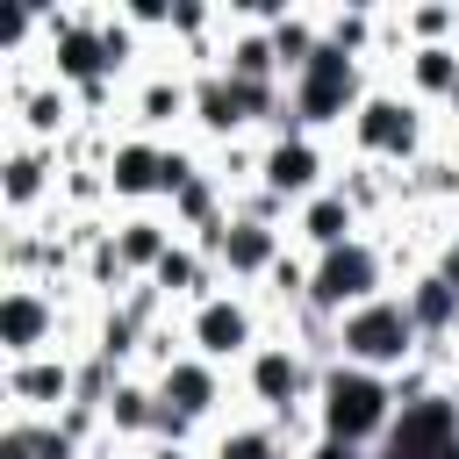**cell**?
Returning a JSON list of instances; mask_svg holds the SVG:
<instances>
[{"instance_id": "obj_2", "label": "cell", "mask_w": 459, "mask_h": 459, "mask_svg": "<svg viewBox=\"0 0 459 459\" xmlns=\"http://www.w3.org/2000/svg\"><path fill=\"white\" fill-rule=\"evenodd\" d=\"M330 351L344 366H366V373H387L394 380L423 351V330H416V316H409L402 294H380V301H366V308H351V316L330 323Z\"/></svg>"}, {"instance_id": "obj_27", "label": "cell", "mask_w": 459, "mask_h": 459, "mask_svg": "<svg viewBox=\"0 0 459 459\" xmlns=\"http://www.w3.org/2000/svg\"><path fill=\"white\" fill-rule=\"evenodd\" d=\"M323 43H337L344 57H359V50L373 43V14H330V22H323Z\"/></svg>"}, {"instance_id": "obj_21", "label": "cell", "mask_w": 459, "mask_h": 459, "mask_svg": "<svg viewBox=\"0 0 459 459\" xmlns=\"http://www.w3.org/2000/svg\"><path fill=\"white\" fill-rule=\"evenodd\" d=\"M14 108H22V143H50V136L72 122V86H57V79H50V86L22 93Z\"/></svg>"}, {"instance_id": "obj_14", "label": "cell", "mask_w": 459, "mask_h": 459, "mask_svg": "<svg viewBox=\"0 0 459 459\" xmlns=\"http://www.w3.org/2000/svg\"><path fill=\"white\" fill-rule=\"evenodd\" d=\"M294 230H301V244L323 258V251H337V244H351V237H359V208H351V194H344V186H323L316 201H301V208H294Z\"/></svg>"}, {"instance_id": "obj_5", "label": "cell", "mask_w": 459, "mask_h": 459, "mask_svg": "<svg viewBox=\"0 0 459 459\" xmlns=\"http://www.w3.org/2000/svg\"><path fill=\"white\" fill-rule=\"evenodd\" d=\"M194 251H201L215 273H230V280H273V265L287 258V251H280V230H273V222H251V215H222L215 230L194 237Z\"/></svg>"}, {"instance_id": "obj_11", "label": "cell", "mask_w": 459, "mask_h": 459, "mask_svg": "<svg viewBox=\"0 0 459 459\" xmlns=\"http://www.w3.org/2000/svg\"><path fill=\"white\" fill-rule=\"evenodd\" d=\"M186 337H194V351L201 359H251L258 351V316H251V301H237V294H208V301H194V316H186Z\"/></svg>"}, {"instance_id": "obj_33", "label": "cell", "mask_w": 459, "mask_h": 459, "mask_svg": "<svg viewBox=\"0 0 459 459\" xmlns=\"http://www.w3.org/2000/svg\"><path fill=\"white\" fill-rule=\"evenodd\" d=\"M86 459H129V452H122V445H93Z\"/></svg>"}, {"instance_id": "obj_26", "label": "cell", "mask_w": 459, "mask_h": 459, "mask_svg": "<svg viewBox=\"0 0 459 459\" xmlns=\"http://www.w3.org/2000/svg\"><path fill=\"white\" fill-rule=\"evenodd\" d=\"M402 29H409L416 43H445V36H459V7H409Z\"/></svg>"}, {"instance_id": "obj_7", "label": "cell", "mask_w": 459, "mask_h": 459, "mask_svg": "<svg viewBox=\"0 0 459 459\" xmlns=\"http://www.w3.org/2000/svg\"><path fill=\"white\" fill-rule=\"evenodd\" d=\"M351 143H359L366 158L409 165V158L423 151V115H416V100H402V93H366L359 115H351Z\"/></svg>"}, {"instance_id": "obj_16", "label": "cell", "mask_w": 459, "mask_h": 459, "mask_svg": "<svg viewBox=\"0 0 459 459\" xmlns=\"http://www.w3.org/2000/svg\"><path fill=\"white\" fill-rule=\"evenodd\" d=\"M108 445L115 437H158V416H165V402H158V387L151 380H115V394H108Z\"/></svg>"}, {"instance_id": "obj_17", "label": "cell", "mask_w": 459, "mask_h": 459, "mask_svg": "<svg viewBox=\"0 0 459 459\" xmlns=\"http://www.w3.org/2000/svg\"><path fill=\"white\" fill-rule=\"evenodd\" d=\"M402 301H409V316H416L423 344H437V337H452V330H459V287H452V280L416 273V280L402 287Z\"/></svg>"}, {"instance_id": "obj_4", "label": "cell", "mask_w": 459, "mask_h": 459, "mask_svg": "<svg viewBox=\"0 0 459 459\" xmlns=\"http://www.w3.org/2000/svg\"><path fill=\"white\" fill-rule=\"evenodd\" d=\"M287 100H294V122H301V129L344 122V115H359V100H366V72H359V57H344L337 43H323V50L287 79Z\"/></svg>"}, {"instance_id": "obj_29", "label": "cell", "mask_w": 459, "mask_h": 459, "mask_svg": "<svg viewBox=\"0 0 459 459\" xmlns=\"http://www.w3.org/2000/svg\"><path fill=\"white\" fill-rule=\"evenodd\" d=\"M0 459H36V430H29V416H14V423L0 430Z\"/></svg>"}, {"instance_id": "obj_28", "label": "cell", "mask_w": 459, "mask_h": 459, "mask_svg": "<svg viewBox=\"0 0 459 459\" xmlns=\"http://www.w3.org/2000/svg\"><path fill=\"white\" fill-rule=\"evenodd\" d=\"M29 430H36V459H86L79 437H72L57 416H29Z\"/></svg>"}, {"instance_id": "obj_31", "label": "cell", "mask_w": 459, "mask_h": 459, "mask_svg": "<svg viewBox=\"0 0 459 459\" xmlns=\"http://www.w3.org/2000/svg\"><path fill=\"white\" fill-rule=\"evenodd\" d=\"M301 459H366V452H359V445H344V437H316Z\"/></svg>"}, {"instance_id": "obj_35", "label": "cell", "mask_w": 459, "mask_h": 459, "mask_svg": "<svg viewBox=\"0 0 459 459\" xmlns=\"http://www.w3.org/2000/svg\"><path fill=\"white\" fill-rule=\"evenodd\" d=\"M445 108H452V122H459V86H452V100H445Z\"/></svg>"}, {"instance_id": "obj_3", "label": "cell", "mask_w": 459, "mask_h": 459, "mask_svg": "<svg viewBox=\"0 0 459 459\" xmlns=\"http://www.w3.org/2000/svg\"><path fill=\"white\" fill-rule=\"evenodd\" d=\"M387 294V258H380V244H366V237H351V244H337V251H323V258H308V316H351V308H366V301H380Z\"/></svg>"}, {"instance_id": "obj_36", "label": "cell", "mask_w": 459, "mask_h": 459, "mask_svg": "<svg viewBox=\"0 0 459 459\" xmlns=\"http://www.w3.org/2000/svg\"><path fill=\"white\" fill-rule=\"evenodd\" d=\"M445 394H452V409H459V380H452V387H445Z\"/></svg>"}, {"instance_id": "obj_22", "label": "cell", "mask_w": 459, "mask_h": 459, "mask_svg": "<svg viewBox=\"0 0 459 459\" xmlns=\"http://www.w3.org/2000/svg\"><path fill=\"white\" fill-rule=\"evenodd\" d=\"M409 86L423 100H452V86H459V43H416L409 50Z\"/></svg>"}, {"instance_id": "obj_30", "label": "cell", "mask_w": 459, "mask_h": 459, "mask_svg": "<svg viewBox=\"0 0 459 459\" xmlns=\"http://www.w3.org/2000/svg\"><path fill=\"white\" fill-rule=\"evenodd\" d=\"M201 29H208V7H194V0L172 7V36H201Z\"/></svg>"}, {"instance_id": "obj_32", "label": "cell", "mask_w": 459, "mask_h": 459, "mask_svg": "<svg viewBox=\"0 0 459 459\" xmlns=\"http://www.w3.org/2000/svg\"><path fill=\"white\" fill-rule=\"evenodd\" d=\"M430 273H437V280H452V287H459V237H445V244H437V265H430Z\"/></svg>"}, {"instance_id": "obj_6", "label": "cell", "mask_w": 459, "mask_h": 459, "mask_svg": "<svg viewBox=\"0 0 459 459\" xmlns=\"http://www.w3.org/2000/svg\"><path fill=\"white\" fill-rule=\"evenodd\" d=\"M316 380H323V373H308L301 344H258V351L244 359V387H251V402H258L273 423H287L301 402H316Z\"/></svg>"}, {"instance_id": "obj_25", "label": "cell", "mask_w": 459, "mask_h": 459, "mask_svg": "<svg viewBox=\"0 0 459 459\" xmlns=\"http://www.w3.org/2000/svg\"><path fill=\"white\" fill-rule=\"evenodd\" d=\"M172 215H179V222H186L194 237H201V230H215V222H222V179H215V172L186 179V186L172 194Z\"/></svg>"}, {"instance_id": "obj_23", "label": "cell", "mask_w": 459, "mask_h": 459, "mask_svg": "<svg viewBox=\"0 0 459 459\" xmlns=\"http://www.w3.org/2000/svg\"><path fill=\"white\" fill-rule=\"evenodd\" d=\"M172 115H194V86L172 79V72L143 79V86H136V122H143V129H165Z\"/></svg>"}, {"instance_id": "obj_24", "label": "cell", "mask_w": 459, "mask_h": 459, "mask_svg": "<svg viewBox=\"0 0 459 459\" xmlns=\"http://www.w3.org/2000/svg\"><path fill=\"white\" fill-rule=\"evenodd\" d=\"M215 459H301V452H287L280 423L265 416V423H237V430H222V437H215Z\"/></svg>"}, {"instance_id": "obj_9", "label": "cell", "mask_w": 459, "mask_h": 459, "mask_svg": "<svg viewBox=\"0 0 459 459\" xmlns=\"http://www.w3.org/2000/svg\"><path fill=\"white\" fill-rule=\"evenodd\" d=\"M0 351H7V366L57 351V301H50L36 280H14V287L0 294Z\"/></svg>"}, {"instance_id": "obj_12", "label": "cell", "mask_w": 459, "mask_h": 459, "mask_svg": "<svg viewBox=\"0 0 459 459\" xmlns=\"http://www.w3.org/2000/svg\"><path fill=\"white\" fill-rule=\"evenodd\" d=\"M79 394V366L65 351H43V359H14L7 366V402L14 416H65Z\"/></svg>"}, {"instance_id": "obj_15", "label": "cell", "mask_w": 459, "mask_h": 459, "mask_svg": "<svg viewBox=\"0 0 459 459\" xmlns=\"http://www.w3.org/2000/svg\"><path fill=\"white\" fill-rule=\"evenodd\" d=\"M50 186H57V179H50V151H43V143H14L7 165H0V201H7V215L22 222Z\"/></svg>"}, {"instance_id": "obj_1", "label": "cell", "mask_w": 459, "mask_h": 459, "mask_svg": "<svg viewBox=\"0 0 459 459\" xmlns=\"http://www.w3.org/2000/svg\"><path fill=\"white\" fill-rule=\"evenodd\" d=\"M316 423L323 437H344V445H373L394 430V380L387 373H366V366H344L330 359L323 380H316Z\"/></svg>"}, {"instance_id": "obj_20", "label": "cell", "mask_w": 459, "mask_h": 459, "mask_svg": "<svg viewBox=\"0 0 459 459\" xmlns=\"http://www.w3.org/2000/svg\"><path fill=\"white\" fill-rule=\"evenodd\" d=\"M115 251H122L129 273H158V258L172 251V222H158V215H129V222H115Z\"/></svg>"}, {"instance_id": "obj_37", "label": "cell", "mask_w": 459, "mask_h": 459, "mask_svg": "<svg viewBox=\"0 0 459 459\" xmlns=\"http://www.w3.org/2000/svg\"><path fill=\"white\" fill-rule=\"evenodd\" d=\"M445 459H459V437H452V445H445Z\"/></svg>"}, {"instance_id": "obj_34", "label": "cell", "mask_w": 459, "mask_h": 459, "mask_svg": "<svg viewBox=\"0 0 459 459\" xmlns=\"http://www.w3.org/2000/svg\"><path fill=\"white\" fill-rule=\"evenodd\" d=\"M151 459H186V452L179 445H151Z\"/></svg>"}, {"instance_id": "obj_13", "label": "cell", "mask_w": 459, "mask_h": 459, "mask_svg": "<svg viewBox=\"0 0 459 459\" xmlns=\"http://www.w3.org/2000/svg\"><path fill=\"white\" fill-rule=\"evenodd\" d=\"M100 179H108L115 201H158V194H165V143H151V136H122V143H108Z\"/></svg>"}, {"instance_id": "obj_10", "label": "cell", "mask_w": 459, "mask_h": 459, "mask_svg": "<svg viewBox=\"0 0 459 459\" xmlns=\"http://www.w3.org/2000/svg\"><path fill=\"white\" fill-rule=\"evenodd\" d=\"M151 387H158L165 416H179V423H208V416L222 409V366L201 359V351H172V359L151 373Z\"/></svg>"}, {"instance_id": "obj_18", "label": "cell", "mask_w": 459, "mask_h": 459, "mask_svg": "<svg viewBox=\"0 0 459 459\" xmlns=\"http://www.w3.org/2000/svg\"><path fill=\"white\" fill-rule=\"evenodd\" d=\"M151 287H158L165 301H208V294H215V265H208L194 244H172V251L158 258Z\"/></svg>"}, {"instance_id": "obj_19", "label": "cell", "mask_w": 459, "mask_h": 459, "mask_svg": "<svg viewBox=\"0 0 459 459\" xmlns=\"http://www.w3.org/2000/svg\"><path fill=\"white\" fill-rule=\"evenodd\" d=\"M222 72H230L237 86H280V79H287V72H280V50H273V36H258V29L230 36V57H222Z\"/></svg>"}, {"instance_id": "obj_8", "label": "cell", "mask_w": 459, "mask_h": 459, "mask_svg": "<svg viewBox=\"0 0 459 459\" xmlns=\"http://www.w3.org/2000/svg\"><path fill=\"white\" fill-rule=\"evenodd\" d=\"M258 186H265V194H280L287 208L316 201V194H323V143H316L308 129L265 136V151H258Z\"/></svg>"}]
</instances>
